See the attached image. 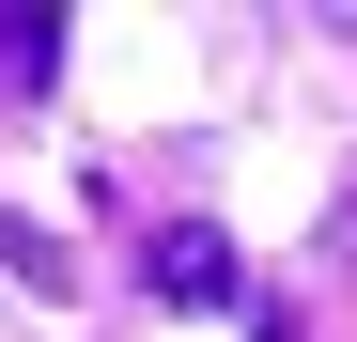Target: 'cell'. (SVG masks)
I'll list each match as a JSON object with an SVG mask.
<instances>
[{"instance_id":"cell-1","label":"cell","mask_w":357,"mask_h":342,"mask_svg":"<svg viewBox=\"0 0 357 342\" xmlns=\"http://www.w3.org/2000/svg\"><path fill=\"white\" fill-rule=\"evenodd\" d=\"M155 280H171V296H202V311H218V296H233V249H218V234H155Z\"/></svg>"}]
</instances>
